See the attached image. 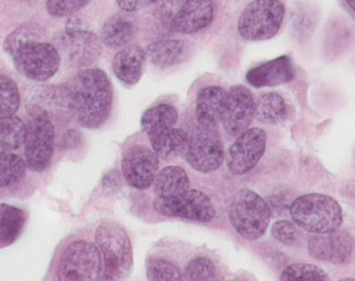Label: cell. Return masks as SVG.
<instances>
[{
  "label": "cell",
  "instance_id": "cell-1",
  "mask_svg": "<svg viewBox=\"0 0 355 281\" xmlns=\"http://www.w3.org/2000/svg\"><path fill=\"white\" fill-rule=\"evenodd\" d=\"M67 89L73 116L81 127L97 129L106 123L112 109L113 90L104 71L83 69Z\"/></svg>",
  "mask_w": 355,
  "mask_h": 281
},
{
  "label": "cell",
  "instance_id": "cell-2",
  "mask_svg": "<svg viewBox=\"0 0 355 281\" xmlns=\"http://www.w3.org/2000/svg\"><path fill=\"white\" fill-rule=\"evenodd\" d=\"M95 241L104 259L103 280H123L130 276L134 264L130 235L119 224L104 221L95 233Z\"/></svg>",
  "mask_w": 355,
  "mask_h": 281
},
{
  "label": "cell",
  "instance_id": "cell-3",
  "mask_svg": "<svg viewBox=\"0 0 355 281\" xmlns=\"http://www.w3.org/2000/svg\"><path fill=\"white\" fill-rule=\"evenodd\" d=\"M293 223L311 233H324L340 228L342 207L332 196L309 193L297 197L291 207Z\"/></svg>",
  "mask_w": 355,
  "mask_h": 281
},
{
  "label": "cell",
  "instance_id": "cell-4",
  "mask_svg": "<svg viewBox=\"0 0 355 281\" xmlns=\"http://www.w3.org/2000/svg\"><path fill=\"white\" fill-rule=\"evenodd\" d=\"M230 221L236 233L245 240H257L269 226L271 211L265 199L249 189L240 190L229 212Z\"/></svg>",
  "mask_w": 355,
  "mask_h": 281
},
{
  "label": "cell",
  "instance_id": "cell-5",
  "mask_svg": "<svg viewBox=\"0 0 355 281\" xmlns=\"http://www.w3.org/2000/svg\"><path fill=\"white\" fill-rule=\"evenodd\" d=\"M285 12L281 0H253L240 14L238 33L250 42L272 39L281 30Z\"/></svg>",
  "mask_w": 355,
  "mask_h": 281
},
{
  "label": "cell",
  "instance_id": "cell-6",
  "mask_svg": "<svg viewBox=\"0 0 355 281\" xmlns=\"http://www.w3.org/2000/svg\"><path fill=\"white\" fill-rule=\"evenodd\" d=\"M103 259L98 246L88 241H74L61 255L57 279L62 281H95L102 277Z\"/></svg>",
  "mask_w": 355,
  "mask_h": 281
},
{
  "label": "cell",
  "instance_id": "cell-7",
  "mask_svg": "<svg viewBox=\"0 0 355 281\" xmlns=\"http://www.w3.org/2000/svg\"><path fill=\"white\" fill-rule=\"evenodd\" d=\"M11 57L21 76L37 82H44L55 76L61 63L59 51L45 41L26 42Z\"/></svg>",
  "mask_w": 355,
  "mask_h": 281
},
{
  "label": "cell",
  "instance_id": "cell-8",
  "mask_svg": "<svg viewBox=\"0 0 355 281\" xmlns=\"http://www.w3.org/2000/svg\"><path fill=\"white\" fill-rule=\"evenodd\" d=\"M184 158L188 164L200 173L217 171L224 160L223 144L218 125L198 123L190 136Z\"/></svg>",
  "mask_w": 355,
  "mask_h": 281
},
{
  "label": "cell",
  "instance_id": "cell-9",
  "mask_svg": "<svg viewBox=\"0 0 355 281\" xmlns=\"http://www.w3.org/2000/svg\"><path fill=\"white\" fill-rule=\"evenodd\" d=\"M31 120L25 140L26 164L31 171L44 172L53 156L55 127L49 116L37 112L28 111Z\"/></svg>",
  "mask_w": 355,
  "mask_h": 281
},
{
  "label": "cell",
  "instance_id": "cell-10",
  "mask_svg": "<svg viewBox=\"0 0 355 281\" xmlns=\"http://www.w3.org/2000/svg\"><path fill=\"white\" fill-rule=\"evenodd\" d=\"M154 209L160 215L208 223L215 219L211 199L203 192L189 189L170 199H155Z\"/></svg>",
  "mask_w": 355,
  "mask_h": 281
},
{
  "label": "cell",
  "instance_id": "cell-11",
  "mask_svg": "<svg viewBox=\"0 0 355 281\" xmlns=\"http://www.w3.org/2000/svg\"><path fill=\"white\" fill-rule=\"evenodd\" d=\"M267 146V134L261 128H248L237 136L226 156L227 168L233 175L249 173L261 161Z\"/></svg>",
  "mask_w": 355,
  "mask_h": 281
},
{
  "label": "cell",
  "instance_id": "cell-12",
  "mask_svg": "<svg viewBox=\"0 0 355 281\" xmlns=\"http://www.w3.org/2000/svg\"><path fill=\"white\" fill-rule=\"evenodd\" d=\"M121 165L127 185L137 190H146L157 175L159 158L146 146L134 145L125 150Z\"/></svg>",
  "mask_w": 355,
  "mask_h": 281
},
{
  "label": "cell",
  "instance_id": "cell-13",
  "mask_svg": "<svg viewBox=\"0 0 355 281\" xmlns=\"http://www.w3.org/2000/svg\"><path fill=\"white\" fill-rule=\"evenodd\" d=\"M215 17L214 0H182L168 27L180 35H198L211 26Z\"/></svg>",
  "mask_w": 355,
  "mask_h": 281
},
{
  "label": "cell",
  "instance_id": "cell-14",
  "mask_svg": "<svg viewBox=\"0 0 355 281\" xmlns=\"http://www.w3.org/2000/svg\"><path fill=\"white\" fill-rule=\"evenodd\" d=\"M254 97L245 86H235L227 92L220 122L230 136H238L250 127L254 118Z\"/></svg>",
  "mask_w": 355,
  "mask_h": 281
},
{
  "label": "cell",
  "instance_id": "cell-15",
  "mask_svg": "<svg viewBox=\"0 0 355 281\" xmlns=\"http://www.w3.org/2000/svg\"><path fill=\"white\" fill-rule=\"evenodd\" d=\"M309 255L317 260L333 264L349 262L354 249V240L347 231L336 230L317 233L309 241Z\"/></svg>",
  "mask_w": 355,
  "mask_h": 281
},
{
  "label": "cell",
  "instance_id": "cell-16",
  "mask_svg": "<svg viewBox=\"0 0 355 281\" xmlns=\"http://www.w3.org/2000/svg\"><path fill=\"white\" fill-rule=\"evenodd\" d=\"M295 77L293 60L288 55L268 61L250 69L245 75L248 83L253 88H271L291 82Z\"/></svg>",
  "mask_w": 355,
  "mask_h": 281
},
{
  "label": "cell",
  "instance_id": "cell-17",
  "mask_svg": "<svg viewBox=\"0 0 355 281\" xmlns=\"http://www.w3.org/2000/svg\"><path fill=\"white\" fill-rule=\"evenodd\" d=\"M64 44L67 57L73 64L87 67L98 59L102 51V42L88 29L65 31Z\"/></svg>",
  "mask_w": 355,
  "mask_h": 281
},
{
  "label": "cell",
  "instance_id": "cell-18",
  "mask_svg": "<svg viewBox=\"0 0 355 281\" xmlns=\"http://www.w3.org/2000/svg\"><path fill=\"white\" fill-rule=\"evenodd\" d=\"M146 60V51L142 47L127 45L113 58V74L125 87L136 86L144 74Z\"/></svg>",
  "mask_w": 355,
  "mask_h": 281
},
{
  "label": "cell",
  "instance_id": "cell-19",
  "mask_svg": "<svg viewBox=\"0 0 355 281\" xmlns=\"http://www.w3.org/2000/svg\"><path fill=\"white\" fill-rule=\"evenodd\" d=\"M190 49L189 42L184 39H159L148 45L146 55L155 66L166 69L187 60Z\"/></svg>",
  "mask_w": 355,
  "mask_h": 281
},
{
  "label": "cell",
  "instance_id": "cell-20",
  "mask_svg": "<svg viewBox=\"0 0 355 281\" xmlns=\"http://www.w3.org/2000/svg\"><path fill=\"white\" fill-rule=\"evenodd\" d=\"M28 111H37L45 116H59L64 111L72 112V107L69 102V95L67 87H41L35 92V96L31 97L28 102Z\"/></svg>",
  "mask_w": 355,
  "mask_h": 281
},
{
  "label": "cell",
  "instance_id": "cell-21",
  "mask_svg": "<svg viewBox=\"0 0 355 281\" xmlns=\"http://www.w3.org/2000/svg\"><path fill=\"white\" fill-rule=\"evenodd\" d=\"M227 92L221 87H205L196 96V120L200 124L218 125L221 120Z\"/></svg>",
  "mask_w": 355,
  "mask_h": 281
},
{
  "label": "cell",
  "instance_id": "cell-22",
  "mask_svg": "<svg viewBox=\"0 0 355 281\" xmlns=\"http://www.w3.org/2000/svg\"><path fill=\"white\" fill-rule=\"evenodd\" d=\"M136 33L134 19L124 14H116L103 25L99 39L108 48L118 49L130 45Z\"/></svg>",
  "mask_w": 355,
  "mask_h": 281
},
{
  "label": "cell",
  "instance_id": "cell-23",
  "mask_svg": "<svg viewBox=\"0 0 355 281\" xmlns=\"http://www.w3.org/2000/svg\"><path fill=\"white\" fill-rule=\"evenodd\" d=\"M154 194L157 199H170L190 189L187 172L178 165L166 166L155 177Z\"/></svg>",
  "mask_w": 355,
  "mask_h": 281
},
{
  "label": "cell",
  "instance_id": "cell-24",
  "mask_svg": "<svg viewBox=\"0 0 355 281\" xmlns=\"http://www.w3.org/2000/svg\"><path fill=\"white\" fill-rule=\"evenodd\" d=\"M153 150L162 160L184 157L189 145V136L184 130L170 128L166 132L150 138Z\"/></svg>",
  "mask_w": 355,
  "mask_h": 281
},
{
  "label": "cell",
  "instance_id": "cell-25",
  "mask_svg": "<svg viewBox=\"0 0 355 281\" xmlns=\"http://www.w3.org/2000/svg\"><path fill=\"white\" fill-rule=\"evenodd\" d=\"M178 120V111L175 107L166 104L158 105L144 112L141 118V127L148 134V138H152L173 128Z\"/></svg>",
  "mask_w": 355,
  "mask_h": 281
},
{
  "label": "cell",
  "instance_id": "cell-26",
  "mask_svg": "<svg viewBox=\"0 0 355 281\" xmlns=\"http://www.w3.org/2000/svg\"><path fill=\"white\" fill-rule=\"evenodd\" d=\"M287 114L286 102L279 93H265L254 102V118L263 124H281L286 120Z\"/></svg>",
  "mask_w": 355,
  "mask_h": 281
},
{
  "label": "cell",
  "instance_id": "cell-27",
  "mask_svg": "<svg viewBox=\"0 0 355 281\" xmlns=\"http://www.w3.org/2000/svg\"><path fill=\"white\" fill-rule=\"evenodd\" d=\"M27 215L14 206L0 205V248L13 244L25 226Z\"/></svg>",
  "mask_w": 355,
  "mask_h": 281
},
{
  "label": "cell",
  "instance_id": "cell-28",
  "mask_svg": "<svg viewBox=\"0 0 355 281\" xmlns=\"http://www.w3.org/2000/svg\"><path fill=\"white\" fill-rule=\"evenodd\" d=\"M27 127L19 116L0 118V148L12 152L25 144Z\"/></svg>",
  "mask_w": 355,
  "mask_h": 281
},
{
  "label": "cell",
  "instance_id": "cell-29",
  "mask_svg": "<svg viewBox=\"0 0 355 281\" xmlns=\"http://www.w3.org/2000/svg\"><path fill=\"white\" fill-rule=\"evenodd\" d=\"M27 164L17 154L0 152V188H7L21 181Z\"/></svg>",
  "mask_w": 355,
  "mask_h": 281
},
{
  "label": "cell",
  "instance_id": "cell-30",
  "mask_svg": "<svg viewBox=\"0 0 355 281\" xmlns=\"http://www.w3.org/2000/svg\"><path fill=\"white\" fill-rule=\"evenodd\" d=\"M21 105V95L13 79L0 74V118L14 116Z\"/></svg>",
  "mask_w": 355,
  "mask_h": 281
},
{
  "label": "cell",
  "instance_id": "cell-31",
  "mask_svg": "<svg viewBox=\"0 0 355 281\" xmlns=\"http://www.w3.org/2000/svg\"><path fill=\"white\" fill-rule=\"evenodd\" d=\"M31 41H45L44 29L37 24L29 23L19 26L11 35H8L3 47L5 51L12 55L17 47L26 42Z\"/></svg>",
  "mask_w": 355,
  "mask_h": 281
},
{
  "label": "cell",
  "instance_id": "cell-32",
  "mask_svg": "<svg viewBox=\"0 0 355 281\" xmlns=\"http://www.w3.org/2000/svg\"><path fill=\"white\" fill-rule=\"evenodd\" d=\"M330 277L322 269L309 263H293L282 272L279 280L284 281H325Z\"/></svg>",
  "mask_w": 355,
  "mask_h": 281
},
{
  "label": "cell",
  "instance_id": "cell-33",
  "mask_svg": "<svg viewBox=\"0 0 355 281\" xmlns=\"http://www.w3.org/2000/svg\"><path fill=\"white\" fill-rule=\"evenodd\" d=\"M146 276L152 281L182 280V273L174 263L160 257H150L146 262Z\"/></svg>",
  "mask_w": 355,
  "mask_h": 281
},
{
  "label": "cell",
  "instance_id": "cell-34",
  "mask_svg": "<svg viewBox=\"0 0 355 281\" xmlns=\"http://www.w3.org/2000/svg\"><path fill=\"white\" fill-rule=\"evenodd\" d=\"M184 276L192 281L215 280L217 279V266L210 259L198 257L187 263Z\"/></svg>",
  "mask_w": 355,
  "mask_h": 281
},
{
  "label": "cell",
  "instance_id": "cell-35",
  "mask_svg": "<svg viewBox=\"0 0 355 281\" xmlns=\"http://www.w3.org/2000/svg\"><path fill=\"white\" fill-rule=\"evenodd\" d=\"M92 0H47L46 10L53 17H72Z\"/></svg>",
  "mask_w": 355,
  "mask_h": 281
},
{
  "label": "cell",
  "instance_id": "cell-36",
  "mask_svg": "<svg viewBox=\"0 0 355 281\" xmlns=\"http://www.w3.org/2000/svg\"><path fill=\"white\" fill-rule=\"evenodd\" d=\"M273 237L284 244H293L297 239V229L289 221H277L271 229Z\"/></svg>",
  "mask_w": 355,
  "mask_h": 281
},
{
  "label": "cell",
  "instance_id": "cell-37",
  "mask_svg": "<svg viewBox=\"0 0 355 281\" xmlns=\"http://www.w3.org/2000/svg\"><path fill=\"white\" fill-rule=\"evenodd\" d=\"M160 0H116L119 7L125 12H136L150 7Z\"/></svg>",
  "mask_w": 355,
  "mask_h": 281
}]
</instances>
